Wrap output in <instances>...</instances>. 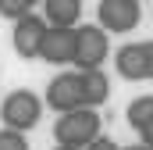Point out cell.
Returning <instances> with one entry per match:
<instances>
[{
  "instance_id": "obj_2",
  "label": "cell",
  "mask_w": 153,
  "mask_h": 150,
  "mask_svg": "<svg viewBox=\"0 0 153 150\" xmlns=\"http://www.w3.org/2000/svg\"><path fill=\"white\" fill-rule=\"evenodd\" d=\"M39 118H43V100H39L32 89H11L0 104V122L4 129L11 132H29L36 129Z\"/></svg>"
},
{
  "instance_id": "obj_14",
  "label": "cell",
  "mask_w": 153,
  "mask_h": 150,
  "mask_svg": "<svg viewBox=\"0 0 153 150\" xmlns=\"http://www.w3.org/2000/svg\"><path fill=\"white\" fill-rule=\"evenodd\" d=\"M85 150H121V147H117V143H114V140H111V136H100L96 143H89V147H85Z\"/></svg>"
},
{
  "instance_id": "obj_17",
  "label": "cell",
  "mask_w": 153,
  "mask_h": 150,
  "mask_svg": "<svg viewBox=\"0 0 153 150\" xmlns=\"http://www.w3.org/2000/svg\"><path fill=\"white\" fill-rule=\"evenodd\" d=\"M121 150H150L146 143H132V147H121Z\"/></svg>"
},
{
  "instance_id": "obj_5",
  "label": "cell",
  "mask_w": 153,
  "mask_h": 150,
  "mask_svg": "<svg viewBox=\"0 0 153 150\" xmlns=\"http://www.w3.org/2000/svg\"><path fill=\"white\" fill-rule=\"evenodd\" d=\"M43 104L53 107L57 114H68V111L85 107V104H82V82H78V72L53 75L50 86H46V93H43Z\"/></svg>"
},
{
  "instance_id": "obj_4",
  "label": "cell",
  "mask_w": 153,
  "mask_h": 150,
  "mask_svg": "<svg viewBox=\"0 0 153 150\" xmlns=\"http://www.w3.org/2000/svg\"><path fill=\"white\" fill-rule=\"evenodd\" d=\"M96 18H100V29L107 36L111 32H132L143 22V7H139V0H100Z\"/></svg>"
},
{
  "instance_id": "obj_16",
  "label": "cell",
  "mask_w": 153,
  "mask_h": 150,
  "mask_svg": "<svg viewBox=\"0 0 153 150\" xmlns=\"http://www.w3.org/2000/svg\"><path fill=\"white\" fill-rule=\"evenodd\" d=\"M139 143H146V147L153 150V125H150V129H146V132H139Z\"/></svg>"
},
{
  "instance_id": "obj_1",
  "label": "cell",
  "mask_w": 153,
  "mask_h": 150,
  "mask_svg": "<svg viewBox=\"0 0 153 150\" xmlns=\"http://www.w3.org/2000/svg\"><path fill=\"white\" fill-rule=\"evenodd\" d=\"M100 132H103V118L100 111H89V107L57 114V125H53L57 147H75V150H85L89 143H96Z\"/></svg>"
},
{
  "instance_id": "obj_6",
  "label": "cell",
  "mask_w": 153,
  "mask_h": 150,
  "mask_svg": "<svg viewBox=\"0 0 153 150\" xmlns=\"http://www.w3.org/2000/svg\"><path fill=\"white\" fill-rule=\"evenodd\" d=\"M43 36H46V22L39 18L36 11H32V14H25V18H18V22H14V32H11L14 54H18V57H25V61L39 57Z\"/></svg>"
},
{
  "instance_id": "obj_3",
  "label": "cell",
  "mask_w": 153,
  "mask_h": 150,
  "mask_svg": "<svg viewBox=\"0 0 153 150\" xmlns=\"http://www.w3.org/2000/svg\"><path fill=\"white\" fill-rule=\"evenodd\" d=\"M111 54V36L100 29V25H78L75 29V54H71V64L78 72H100L103 61Z\"/></svg>"
},
{
  "instance_id": "obj_11",
  "label": "cell",
  "mask_w": 153,
  "mask_h": 150,
  "mask_svg": "<svg viewBox=\"0 0 153 150\" xmlns=\"http://www.w3.org/2000/svg\"><path fill=\"white\" fill-rule=\"evenodd\" d=\"M125 118H128V125H132L135 132H146V129L153 125V93H146V97H135V100L128 104Z\"/></svg>"
},
{
  "instance_id": "obj_10",
  "label": "cell",
  "mask_w": 153,
  "mask_h": 150,
  "mask_svg": "<svg viewBox=\"0 0 153 150\" xmlns=\"http://www.w3.org/2000/svg\"><path fill=\"white\" fill-rule=\"evenodd\" d=\"M78 82H82V104L89 111H100V104L111 100V79L103 72H78Z\"/></svg>"
},
{
  "instance_id": "obj_18",
  "label": "cell",
  "mask_w": 153,
  "mask_h": 150,
  "mask_svg": "<svg viewBox=\"0 0 153 150\" xmlns=\"http://www.w3.org/2000/svg\"><path fill=\"white\" fill-rule=\"evenodd\" d=\"M53 150H75V147H53Z\"/></svg>"
},
{
  "instance_id": "obj_13",
  "label": "cell",
  "mask_w": 153,
  "mask_h": 150,
  "mask_svg": "<svg viewBox=\"0 0 153 150\" xmlns=\"http://www.w3.org/2000/svg\"><path fill=\"white\" fill-rule=\"evenodd\" d=\"M0 150H29V140H25V132L0 129Z\"/></svg>"
},
{
  "instance_id": "obj_7",
  "label": "cell",
  "mask_w": 153,
  "mask_h": 150,
  "mask_svg": "<svg viewBox=\"0 0 153 150\" xmlns=\"http://www.w3.org/2000/svg\"><path fill=\"white\" fill-rule=\"evenodd\" d=\"M71 54H75V29H46L39 46V57L46 64H71Z\"/></svg>"
},
{
  "instance_id": "obj_15",
  "label": "cell",
  "mask_w": 153,
  "mask_h": 150,
  "mask_svg": "<svg viewBox=\"0 0 153 150\" xmlns=\"http://www.w3.org/2000/svg\"><path fill=\"white\" fill-rule=\"evenodd\" d=\"M146 43V79H153V39H143Z\"/></svg>"
},
{
  "instance_id": "obj_9",
  "label": "cell",
  "mask_w": 153,
  "mask_h": 150,
  "mask_svg": "<svg viewBox=\"0 0 153 150\" xmlns=\"http://www.w3.org/2000/svg\"><path fill=\"white\" fill-rule=\"evenodd\" d=\"M114 68L128 82H143L146 79V43H128L114 54Z\"/></svg>"
},
{
  "instance_id": "obj_8",
  "label": "cell",
  "mask_w": 153,
  "mask_h": 150,
  "mask_svg": "<svg viewBox=\"0 0 153 150\" xmlns=\"http://www.w3.org/2000/svg\"><path fill=\"white\" fill-rule=\"evenodd\" d=\"M46 29H78L82 22V0H46L43 4Z\"/></svg>"
},
{
  "instance_id": "obj_12",
  "label": "cell",
  "mask_w": 153,
  "mask_h": 150,
  "mask_svg": "<svg viewBox=\"0 0 153 150\" xmlns=\"http://www.w3.org/2000/svg\"><path fill=\"white\" fill-rule=\"evenodd\" d=\"M32 11H36L32 0H0V14L4 18H14V22L25 18V14H32Z\"/></svg>"
}]
</instances>
